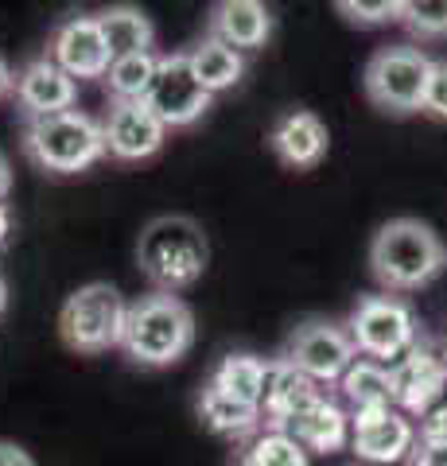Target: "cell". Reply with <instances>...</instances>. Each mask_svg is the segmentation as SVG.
Returning <instances> with one entry per match:
<instances>
[{
  "mask_svg": "<svg viewBox=\"0 0 447 466\" xmlns=\"http://www.w3.org/2000/svg\"><path fill=\"white\" fill-rule=\"evenodd\" d=\"M238 466H311V455L284 431H261L253 435L249 447L238 455Z\"/></svg>",
  "mask_w": 447,
  "mask_h": 466,
  "instance_id": "obj_25",
  "label": "cell"
},
{
  "mask_svg": "<svg viewBox=\"0 0 447 466\" xmlns=\"http://www.w3.org/2000/svg\"><path fill=\"white\" fill-rule=\"evenodd\" d=\"M443 366H447V350H443Z\"/></svg>",
  "mask_w": 447,
  "mask_h": 466,
  "instance_id": "obj_36",
  "label": "cell"
},
{
  "mask_svg": "<svg viewBox=\"0 0 447 466\" xmlns=\"http://www.w3.org/2000/svg\"><path fill=\"white\" fill-rule=\"evenodd\" d=\"M327 392L323 385L308 377L304 370H296L288 358L269 361V381H265V397H261V416L272 431H280L288 420L300 416L304 408H311L315 400H323Z\"/></svg>",
  "mask_w": 447,
  "mask_h": 466,
  "instance_id": "obj_16",
  "label": "cell"
},
{
  "mask_svg": "<svg viewBox=\"0 0 447 466\" xmlns=\"http://www.w3.org/2000/svg\"><path fill=\"white\" fill-rule=\"evenodd\" d=\"M346 330L358 346V354L381 366H397L412 346H421V323L416 311L397 296H366L346 319Z\"/></svg>",
  "mask_w": 447,
  "mask_h": 466,
  "instance_id": "obj_7",
  "label": "cell"
},
{
  "mask_svg": "<svg viewBox=\"0 0 447 466\" xmlns=\"http://www.w3.org/2000/svg\"><path fill=\"white\" fill-rule=\"evenodd\" d=\"M187 58H191L195 78L203 82V90H210V94L229 90V86H238L241 75H245V58H241V51L226 47V43L210 39V35L198 43V47L187 51Z\"/></svg>",
  "mask_w": 447,
  "mask_h": 466,
  "instance_id": "obj_23",
  "label": "cell"
},
{
  "mask_svg": "<svg viewBox=\"0 0 447 466\" xmlns=\"http://www.w3.org/2000/svg\"><path fill=\"white\" fill-rule=\"evenodd\" d=\"M191 342H195V315L179 296L152 291V296H140L137 303H128L121 350L137 366H148V370L176 366L191 350Z\"/></svg>",
  "mask_w": 447,
  "mask_h": 466,
  "instance_id": "obj_3",
  "label": "cell"
},
{
  "mask_svg": "<svg viewBox=\"0 0 447 466\" xmlns=\"http://www.w3.org/2000/svg\"><path fill=\"white\" fill-rule=\"evenodd\" d=\"M12 94H16V106L24 109L27 121H36V116H55V113L75 109L78 82L70 78L59 63H51V58L43 55L16 75V90Z\"/></svg>",
  "mask_w": 447,
  "mask_h": 466,
  "instance_id": "obj_15",
  "label": "cell"
},
{
  "mask_svg": "<svg viewBox=\"0 0 447 466\" xmlns=\"http://www.w3.org/2000/svg\"><path fill=\"white\" fill-rule=\"evenodd\" d=\"M47 58L59 63L70 78H106L113 55L106 47V35L97 27V16H70L51 32Z\"/></svg>",
  "mask_w": 447,
  "mask_h": 466,
  "instance_id": "obj_12",
  "label": "cell"
},
{
  "mask_svg": "<svg viewBox=\"0 0 447 466\" xmlns=\"http://www.w3.org/2000/svg\"><path fill=\"white\" fill-rule=\"evenodd\" d=\"M8 191H12V167H8V156L0 152V202L8 198Z\"/></svg>",
  "mask_w": 447,
  "mask_h": 466,
  "instance_id": "obj_33",
  "label": "cell"
},
{
  "mask_svg": "<svg viewBox=\"0 0 447 466\" xmlns=\"http://www.w3.org/2000/svg\"><path fill=\"white\" fill-rule=\"evenodd\" d=\"M156 70H160V55L144 51V55H128V58H113L106 86L113 101H148V90L156 82Z\"/></svg>",
  "mask_w": 447,
  "mask_h": 466,
  "instance_id": "obj_24",
  "label": "cell"
},
{
  "mask_svg": "<svg viewBox=\"0 0 447 466\" xmlns=\"http://www.w3.org/2000/svg\"><path fill=\"white\" fill-rule=\"evenodd\" d=\"M335 8L358 27H378V24H389V20H401L405 0H378V5H366V0H339Z\"/></svg>",
  "mask_w": 447,
  "mask_h": 466,
  "instance_id": "obj_27",
  "label": "cell"
},
{
  "mask_svg": "<svg viewBox=\"0 0 447 466\" xmlns=\"http://www.w3.org/2000/svg\"><path fill=\"white\" fill-rule=\"evenodd\" d=\"M421 443L428 447H447V397L421 416Z\"/></svg>",
  "mask_w": 447,
  "mask_h": 466,
  "instance_id": "obj_29",
  "label": "cell"
},
{
  "mask_svg": "<svg viewBox=\"0 0 447 466\" xmlns=\"http://www.w3.org/2000/svg\"><path fill=\"white\" fill-rule=\"evenodd\" d=\"M214 106V94L203 90V82L195 78L191 58L183 51L176 55H160V70L148 90V109L160 116L168 128H187Z\"/></svg>",
  "mask_w": 447,
  "mask_h": 466,
  "instance_id": "obj_9",
  "label": "cell"
},
{
  "mask_svg": "<svg viewBox=\"0 0 447 466\" xmlns=\"http://www.w3.org/2000/svg\"><path fill=\"white\" fill-rule=\"evenodd\" d=\"M198 420L214 431V435H226V440H241V435H253L261 428V408L253 404H241L234 397H226L214 385H207L198 392Z\"/></svg>",
  "mask_w": 447,
  "mask_h": 466,
  "instance_id": "obj_21",
  "label": "cell"
},
{
  "mask_svg": "<svg viewBox=\"0 0 447 466\" xmlns=\"http://www.w3.org/2000/svg\"><path fill=\"white\" fill-rule=\"evenodd\" d=\"M106 152L121 164H140L164 148L168 140V125L148 109V101H113L106 121Z\"/></svg>",
  "mask_w": 447,
  "mask_h": 466,
  "instance_id": "obj_10",
  "label": "cell"
},
{
  "mask_svg": "<svg viewBox=\"0 0 447 466\" xmlns=\"http://www.w3.org/2000/svg\"><path fill=\"white\" fill-rule=\"evenodd\" d=\"M447 268L440 233L421 218H389L370 241V272L385 291H416Z\"/></svg>",
  "mask_w": 447,
  "mask_h": 466,
  "instance_id": "obj_1",
  "label": "cell"
},
{
  "mask_svg": "<svg viewBox=\"0 0 447 466\" xmlns=\"http://www.w3.org/2000/svg\"><path fill=\"white\" fill-rule=\"evenodd\" d=\"M97 27H102L106 47H109L113 58H128V55L152 51L156 27L148 20V12H140L133 5H113L106 12H97Z\"/></svg>",
  "mask_w": 447,
  "mask_h": 466,
  "instance_id": "obj_19",
  "label": "cell"
},
{
  "mask_svg": "<svg viewBox=\"0 0 447 466\" xmlns=\"http://www.w3.org/2000/svg\"><path fill=\"white\" fill-rule=\"evenodd\" d=\"M428 82H432V58L421 47H409V43L373 51L362 70L366 97L381 113H393V116L424 113Z\"/></svg>",
  "mask_w": 447,
  "mask_h": 466,
  "instance_id": "obj_6",
  "label": "cell"
},
{
  "mask_svg": "<svg viewBox=\"0 0 447 466\" xmlns=\"http://www.w3.org/2000/svg\"><path fill=\"white\" fill-rule=\"evenodd\" d=\"M342 397L350 400L354 412H370V408H397L393 404V373L381 361L358 358L342 377Z\"/></svg>",
  "mask_w": 447,
  "mask_h": 466,
  "instance_id": "obj_22",
  "label": "cell"
},
{
  "mask_svg": "<svg viewBox=\"0 0 447 466\" xmlns=\"http://www.w3.org/2000/svg\"><path fill=\"white\" fill-rule=\"evenodd\" d=\"M137 265L156 284V291H183L203 280L210 265V241L203 226L187 214H160L140 229L137 238Z\"/></svg>",
  "mask_w": 447,
  "mask_h": 466,
  "instance_id": "obj_2",
  "label": "cell"
},
{
  "mask_svg": "<svg viewBox=\"0 0 447 466\" xmlns=\"http://www.w3.org/2000/svg\"><path fill=\"white\" fill-rule=\"evenodd\" d=\"M350 447L366 462H401L416 451V428L401 408H370L350 416Z\"/></svg>",
  "mask_w": 447,
  "mask_h": 466,
  "instance_id": "obj_11",
  "label": "cell"
},
{
  "mask_svg": "<svg viewBox=\"0 0 447 466\" xmlns=\"http://www.w3.org/2000/svg\"><path fill=\"white\" fill-rule=\"evenodd\" d=\"M24 152L36 167L55 171V175H78L86 167H94L102 156H109L102 121H94L90 113H78V109L27 121Z\"/></svg>",
  "mask_w": 447,
  "mask_h": 466,
  "instance_id": "obj_4",
  "label": "cell"
},
{
  "mask_svg": "<svg viewBox=\"0 0 447 466\" xmlns=\"http://www.w3.org/2000/svg\"><path fill=\"white\" fill-rule=\"evenodd\" d=\"M0 466H36V459L27 455V451H24L20 443L0 440Z\"/></svg>",
  "mask_w": 447,
  "mask_h": 466,
  "instance_id": "obj_30",
  "label": "cell"
},
{
  "mask_svg": "<svg viewBox=\"0 0 447 466\" xmlns=\"http://www.w3.org/2000/svg\"><path fill=\"white\" fill-rule=\"evenodd\" d=\"M424 113L447 121V58L432 63V82H428V97H424Z\"/></svg>",
  "mask_w": 447,
  "mask_h": 466,
  "instance_id": "obj_28",
  "label": "cell"
},
{
  "mask_svg": "<svg viewBox=\"0 0 447 466\" xmlns=\"http://www.w3.org/2000/svg\"><path fill=\"white\" fill-rule=\"evenodd\" d=\"M12 90H16V78H12V70L5 63V55H0V101H5Z\"/></svg>",
  "mask_w": 447,
  "mask_h": 466,
  "instance_id": "obj_32",
  "label": "cell"
},
{
  "mask_svg": "<svg viewBox=\"0 0 447 466\" xmlns=\"http://www.w3.org/2000/svg\"><path fill=\"white\" fill-rule=\"evenodd\" d=\"M330 133L320 113L311 109H288L269 128V152L292 171H311L327 159Z\"/></svg>",
  "mask_w": 447,
  "mask_h": 466,
  "instance_id": "obj_14",
  "label": "cell"
},
{
  "mask_svg": "<svg viewBox=\"0 0 447 466\" xmlns=\"http://www.w3.org/2000/svg\"><path fill=\"white\" fill-rule=\"evenodd\" d=\"M8 233H12V214H8L5 202H0V245L8 241Z\"/></svg>",
  "mask_w": 447,
  "mask_h": 466,
  "instance_id": "obj_34",
  "label": "cell"
},
{
  "mask_svg": "<svg viewBox=\"0 0 447 466\" xmlns=\"http://www.w3.org/2000/svg\"><path fill=\"white\" fill-rule=\"evenodd\" d=\"M412 466H447V447L416 443V451H412Z\"/></svg>",
  "mask_w": 447,
  "mask_h": 466,
  "instance_id": "obj_31",
  "label": "cell"
},
{
  "mask_svg": "<svg viewBox=\"0 0 447 466\" xmlns=\"http://www.w3.org/2000/svg\"><path fill=\"white\" fill-rule=\"evenodd\" d=\"M8 308V284H5V276H0V315H5Z\"/></svg>",
  "mask_w": 447,
  "mask_h": 466,
  "instance_id": "obj_35",
  "label": "cell"
},
{
  "mask_svg": "<svg viewBox=\"0 0 447 466\" xmlns=\"http://www.w3.org/2000/svg\"><path fill=\"white\" fill-rule=\"evenodd\" d=\"M210 39L226 43L234 51H257L272 35V12L261 0H218L210 8Z\"/></svg>",
  "mask_w": 447,
  "mask_h": 466,
  "instance_id": "obj_17",
  "label": "cell"
},
{
  "mask_svg": "<svg viewBox=\"0 0 447 466\" xmlns=\"http://www.w3.org/2000/svg\"><path fill=\"white\" fill-rule=\"evenodd\" d=\"M280 431L292 435L308 455H335V451H342L350 443V416H346L330 397H323L311 408H304L300 416L288 420Z\"/></svg>",
  "mask_w": 447,
  "mask_h": 466,
  "instance_id": "obj_18",
  "label": "cell"
},
{
  "mask_svg": "<svg viewBox=\"0 0 447 466\" xmlns=\"http://www.w3.org/2000/svg\"><path fill=\"white\" fill-rule=\"evenodd\" d=\"M265 381H269V361L265 358H257V354H226L218 366H214L207 385H214L218 392H226V397H234L241 404L261 408Z\"/></svg>",
  "mask_w": 447,
  "mask_h": 466,
  "instance_id": "obj_20",
  "label": "cell"
},
{
  "mask_svg": "<svg viewBox=\"0 0 447 466\" xmlns=\"http://www.w3.org/2000/svg\"><path fill=\"white\" fill-rule=\"evenodd\" d=\"M401 24L416 39H447V0H405Z\"/></svg>",
  "mask_w": 447,
  "mask_h": 466,
  "instance_id": "obj_26",
  "label": "cell"
},
{
  "mask_svg": "<svg viewBox=\"0 0 447 466\" xmlns=\"http://www.w3.org/2000/svg\"><path fill=\"white\" fill-rule=\"evenodd\" d=\"M280 358H288L296 370H304L320 385H327L346 377V370L358 361V346L346 327L327 323V319H308L288 334Z\"/></svg>",
  "mask_w": 447,
  "mask_h": 466,
  "instance_id": "obj_8",
  "label": "cell"
},
{
  "mask_svg": "<svg viewBox=\"0 0 447 466\" xmlns=\"http://www.w3.org/2000/svg\"><path fill=\"white\" fill-rule=\"evenodd\" d=\"M128 303L113 284L94 280L70 291L59 311V339L75 354H102L109 346H121L125 339Z\"/></svg>",
  "mask_w": 447,
  "mask_h": 466,
  "instance_id": "obj_5",
  "label": "cell"
},
{
  "mask_svg": "<svg viewBox=\"0 0 447 466\" xmlns=\"http://www.w3.org/2000/svg\"><path fill=\"white\" fill-rule=\"evenodd\" d=\"M389 373H393V404L405 416H424L447 397V366L428 346H412L397 366H389Z\"/></svg>",
  "mask_w": 447,
  "mask_h": 466,
  "instance_id": "obj_13",
  "label": "cell"
}]
</instances>
